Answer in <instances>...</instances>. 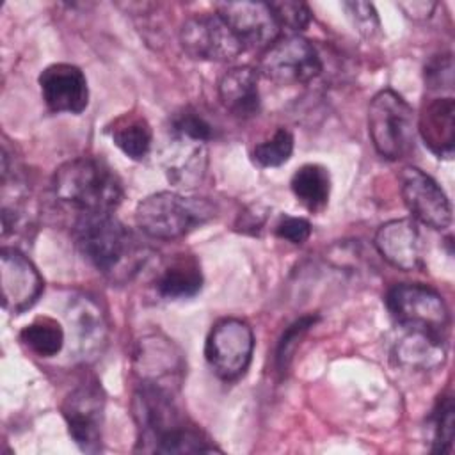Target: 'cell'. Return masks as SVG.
I'll return each mask as SVG.
<instances>
[{
    "mask_svg": "<svg viewBox=\"0 0 455 455\" xmlns=\"http://www.w3.org/2000/svg\"><path fill=\"white\" fill-rule=\"evenodd\" d=\"M139 444L153 453H212L220 451L176 405L174 391L139 384L133 402Z\"/></svg>",
    "mask_w": 455,
    "mask_h": 455,
    "instance_id": "cell-1",
    "label": "cell"
},
{
    "mask_svg": "<svg viewBox=\"0 0 455 455\" xmlns=\"http://www.w3.org/2000/svg\"><path fill=\"white\" fill-rule=\"evenodd\" d=\"M75 242L82 256L114 281H128L146 261V247L112 213H82Z\"/></svg>",
    "mask_w": 455,
    "mask_h": 455,
    "instance_id": "cell-2",
    "label": "cell"
},
{
    "mask_svg": "<svg viewBox=\"0 0 455 455\" xmlns=\"http://www.w3.org/2000/svg\"><path fill=\"white\" fill-rule=\"evenodd\" d=\"M53 192L80 213H112L123 199L119 176L94 156L64 162L53 174Z\"/></svg>",
    "mask_w": 455,
    "mask_h": 455,
    "instance_id": "cell-3",
    "label": "cell"
},
{
    "mask_svg": "<svg viewBox=\"0 0 455 455\" xmlns=\"http://www.w3.org/2000/svg\"><path fill=\"white\" fill-rule=\"evenodd\" d=\"M213 215L208 201L162 190L144 197L135 210L139 229L156 240H176L204 224Z\"/></svg>",
    "mask_w": 455,
    "mask_h": 455,
    "instance_id": "cell-4",
    "label": "cell"
},
{
    "mask_svg": "<svg viewBox=\"0 0 455 455\" xmlns=\"http://www.w3.org/2000/svg\"><path fill=\"white\" fill-rule=\"evenodd\" d=\"M368 133L377 153L400 160L414 148L416 121L412 107L393 89L379 91L368 107Z\"/></svg>",
    "mask_w": 455,
    "mask_h": 455,
    "instance_id": "cell-5",
    "label": "cell"
},
{
    "mask_svg": "<svg viewBox=\"0 0 455 455\" xmlns=\"http://www.w3.org/2000/svg\"><path fill=\"white\" fill-rule=\"evenodd\" d=\"M386 307L393 320L407 331H419L443 338L450 323L446 302L435 290L425 284H395L386 293Z\"/></svg>",
    "mask_w": 455,
    "mask_h": 455,
    "instance_id": "cell-6",
    "label": "cell"
},
{
    "mask_svg": "<svg viewBox=\"0 0 455 455\" xmlns=\"http://www.w3.org/2000/svg\"><path fill=\"white\" fill-rule=\"evenodd\" d=\"M259 73L277 85H300L322 73V59L309 39L284 36L265 48Z\"/></svg>",
    "mask_w": 455,
    "mask_h": 455,
    "instance_id": "cell-7",
    "label": "cell"
},
{
    "mask_svg": "<svg viewBox=\"0 0 455 455\" xmlns=\"http://www.w3.org/2000/svg\"><path fill=\"white\" fill-rule=\"evenodd\" d=\"M254 334L240 318H222L213 323L204 343V357L222 380L238 379L251 364Z\"/></svg>",
    "mask_w": 455,
    "mask_h": 455,
    "instance_id": "cell-8",
    "label": "cell"
},
{
    "mask_svg": "<svg viewBox=\"0 0 455 455\" xmlns=\"http://www.w3.org/2000/svg\"><path fill=\"white\" fill-rule=\"evenodd\" d=\"M180 44L190 59L210 62H229L245 52L242 41L219 12L187 18L180 28Z\"/></svg>",
    "mask_w": 455,
    "mask_h": 455,
    "instance_id": "cell-9",
    "label": "cell"
},
{
    "mask_svg": "<svg viewBox=\"0 0 455 455\" xmlns=\"http://www.w3.org/2000/svg\"><path fill=\"white\" fill-rule=\"evenodd\" d=\"M62 416L75 444L85 453L101 450L105 395L96 380L78 384L62 402Z\"/></svg>",
    "mask_w": 455,
    "mask_h": 455,
    "instance_id": "cell-10",
    "label": "cell"
},
{
    "mask_svg": "<svg viewBox=\"0 0 455 455\" xmlns=\"http://www.w3.org/2000/svg\"><path fill=\"white\" fill-rule=\"evenodd\" d=\"M400 194L416 220L439 231L450 228V199L432 176L412 165L403 167L400 172Z\"/></svg>",
    "mask_w": 455,
    "mask_h": 455,
    "instance_id": "cell-11",
    "label": "cell"
},
{
    "mask_svg": "<svg viewBox=\"0 0 455 455\" xmlns=\"http://www.w3.org/2000/svg\"><path fill=\"white\" fill-rule=\"evenodd\" d=\"M133 368L139 377V384H149L169 391H178L183 373L185 361L178 347L162 334H149L140 339Z\"/></svg>",
    "mask_w": 455,
    "mask_h": 455,
    "instance_id": "cell-12",
    "label": "cell"
},
{
    "mask_svg": "<svg viewBox=\"0 0 455 455\" xmlns=\"http://www.w3.org/2000/svg\"><path fill=\"white\" fill-rule=\"evenodd\" d=\"M0 284L2 306L11 315L30 309L44 290L39 270L23 252L12 247H2L0 251Z\"/></svg>",
    "mask_w": 455,
    "mask_h": 455,
    "instance_id": "cell-13",
    "label": "cell"
},
{
    "mask_svg": "<svg viewBox=\"0 0 455 455\" xmlns=\"http://www.w3.org/2000/svg\"><path fill=\"white\" fill-rule=\"evenodd\" d=\"M217 12L247 48H268L279 39L281 25L267 2H220Z\"/></svg>",
    "mask_w": 455,
    "mask_h": 455,
    "instance_id": "cell-14",
    "label": "cell"
},
{
    "mask_svg": "<svg viewBox=\"0 0 455 455\" xmlns=\"http://www.w3.org/2000/svg\"><path fill=\"white\" fill-rule=\"evenodd\" d=\"M37 82L44 105L55 114H82L89 105L87 78L75 64H50Z\"/></svg>",
    "mask_w": 455,
    "mask_h": 455,
    "instance_id": "cell-15",
    "label": "cell"
},
{
    "mask_svg": "<svg viewBox=\"0 0 455 455\" xmlns=\"http://www.w3.org/2000/svg\"><path fill=\"white\" fill-rule=\"evenodd\" d=\"M66 320L71 329L76 357L94 361L107 341V320L100 304L89 295H75L68 302Z\"/></svg>",
    "mask_w": 455,
    "mask_h": 455,
    "instance_id": "cell-16",
    "label": "cell"
},
{
    "mask_svg": "<svg viewBox=\"0 0 455 455\" xmlns=\"http://www.w3.org/2000/svg\"><path fill=\"white\" fill-rule=\"evenodd\" d=\"M379 254L403 272L423 267V238L412 219H393L384 222L373 238Z\"/></svg>",
    "mask_w": 455,
    "mask_h": 455,
    "instance_id": "cell-17",
    "label": "cell"
},
{
    "mask_svg": "<svg viewBox=\"0 0 455 455\" xmlns=\"http://www.w3.org/2000/svg\"><path fill=\"white\" fill-rule=\"evenodd\" d=\"M162 164L171 183L181 188H192L199 185L206 172V142L171 133L162 151Z\"/></svg>",
    "mask_w": 455,
    "mask_h": 455,
    "instance_id": "cell-18",
    "label": "cell"
},
{
    "mask_svg": "<svg viewBox=\"0 0 455 455\" xmlns=\"http://www.w3.org/2000/svg\"><path fill=\"white\" fill-rule=\"evenodd\" d=\"M455 100L439 96L428 100L418 119V132L425 146L439 158H451L455 146Z\"/></svg>",
    "mask_w": 455,
    "mask_h": 455,
    "instance_id": "cell-19",
    "label": "cell"
},
{
    "mask_svg": "<svg viewBox=\"0 0 455 455\" xmlns=\"http://www.w3.org/2000/svg\"><path fill=\"white\" fill-rule=\"evenodd\" d=\"M219 100L235 117L249 119L259 112L258 73L249 66H236L226 71L219 82Z\"/></svg>",
    "mask_w": 455,
    "mask_h": 455,
    "instance_id": "cell-20",
    "label": "cell"
},
{
    "mask_svg": "<svg viewBox=\"0 0 455 455\" xmlns=\"http://www.w3.org/2000/svg\"><path fill=\"white\" fill-rule=\"evenodd\" d=\"M156 291L169 299H190L203 288V272L199 261L194 256L180 254L176 256L156 277Z\"/></svg>",
    "mask_w": 455,
    "mask_h": 455,
    "instance_id": "cell-21",
    "label": "cell"
},
{
    "mask_svg": "<svg viewBox=\"0 0 455 455\" xmlns=\"http://www.w3.org/2000/svg\"><path fill=\"white\" fill-rule=\"evenodd\" d=\"M395 355L402 366L428 371L444 363L446 348L443 338L428 332L407 331V334L396 343Z\"/></svg>",
    "mask_w": 455,
    "mask_h": 455,
    "instance_id": "cell-22",
    "label": "cell"
},
{
    "mask_svg": "<svg viewBox=\"0 0 455 455\" xmlns=\"http://www.w3.org/2000/svg\"><path fill=\"white\" fill-rule=\"evenodd\" d=\"M112 142L132 160L148 156L153 142V130L142 114L126 112L108 126Z\"/></svg>",
    "mask_w": 455,
    "mask_h": 455,
    "instance_id": "cell-23",
    "label": "cell"
},
{
    "mask_svg": "<svg viewBox=\"0 0 455 455\" xmlns=\"http://www.w3.org/2000/svg\"><path fill=\"white\" fill-rule=\"evenodd\" d=\"M290 188L304 208L309 212H320L329 203L331 174L320 164H304L293 172Z\"/></svg>",
    "mask_w": 455,
    "mask_h": 455,
    "instance_id": "cell-24",
    "label": "cell"
},
{
    "mask_svg": "<svg viewBox=\"0 0 455 455\" xmlns=\"http://www.w3.org/2000/svg\"><path fill=\"white\" fill-rule=\"evenodd\" d=\"M20 339L36 355L53 357L64 347V329L57 320L39 316L21 329Z\"/></svg>",
    "mask_w": 455,
    "mask_h": 455,
    "instance_id": "cell-25",
    "label": "cell"
},
{
    "mask_svg": "<svg viewBox=\"0 0 455 455\" xmlns=\"http://www.w3.org/2000/svg\"><path fill=\"white\" fill-rule=\"evenodd\" d=\"M293 153V135L286 128H277L274 135L254 146L252 156L261 167H279Z\"/></svg>",
    "mask_w": 455,
    "mask_h": 455,
    "instance_id": "cell-26",
    "label": "cell"
},
{
    "mask_svg": "<svg viewBox=\"0 0 455 455\" xmlns=\"http://www.w3.org/2000/svg\"><path fill=\"white\" fill-rule=\"evenodd\" d=\"M453 398L443 395L432 412V453H450L453 448Z\"/></svg>",
    "mask_w": 455,
    "mask_h": 455,
    "instance_id": "cell-27",
    "label": "cell"
},
{
    "mask_svg": "<svg viewBox=\"0 0 455 455\" xmlns=\"http://www.w3.org/2000/svg\"><path fill=\"white\" fill-rule=\"evenodd\" d=\"M316 322V316L313 315H306V316H300L299 320H295L281 336L277 347H275V366L279 371H284L291 359H293V354L300 343V339L306 336V332L315 325Z\"/></svg>",
    "mask_w": 455,
    "mask_h": 455,
    "instance_id": "cell-28",
    "label": "cell"
},
{
    "mask_svg": "<svg viewBox=\"0 0 455 455\" xmlns=\"http://www.w3.org/2000/svg\"><path fill=\"white\" fill-rule=\"evenodd\" d=\"M169 133L183 135L199 142H208L213 137L212 124L196 110L183 108L171 117Z\"/></svg>",
    "mask_w": 455,
    "mask_h": 455,
    "instance_id": "cell-29",
    "label": "cell"
},
{
    "mask_svg": "<svg viewBox=\"0 0 455 455\" xmlns=\"http://www.w3.org/2000/svg\"><path fill=\"white\" fill-rule=\"evenodd\" d=\"M270 7L281 25V28H288L293 32L304 30L311 21V11L304 2H291V0H281V2H270Z\"/></svg>",
    "mask_w": 455,
    "mask_h": 455,
    "instance_id": "cell-30",
    "label": "cell"
},
{
    "mask_svg": "<svg viewBox=\"0 0 455 455\" xmlns=\"http://www.w3.org/2000/svg\"><path fill=\"white\" fill-rule=\"evenodd\" d=\"M348 20L355 27V30L364 37H373L380 32L379 14L370 2H343L341 4Z\"/></svg>",
    "mask_w": 455,
    "mask_h": 455,
    "instance_id": "cell-31",
    "label": "cell"
},
{
    "mask_svg": "<svg viewBox=\"0 0 455 455\" xmlns=\"http://www.w3.org/2000/svg\"><path fill=\"white\" fill-rule=\"evenodd\" d=\"M425 84L430 91L451 89L453 85V62L451 55H435L425 66Z\"/></svg>",
    "mask_w": 455,
    "mask_h": 455,
    "instance_id": "cell-32",
    "label": "cell"
},
{
    "mask_svg": "<svg viewBox=\"0 0 455 455\" xmlns=\"http://www.w3.org/2000/svg\"><path fill=\"white\" fill-rule=\"evenodd\" d=\"M274 233L277 238L286 240L290 243L300 245L304 243L311 235V224L304 217H293V215H283L277 224L274 226Z\"/></svg>",
    "mask_w": 455,
    "mask_h": 455,
    "instance_id": "cell-33",
    "label": "cell"
},
{
    "mask_svg": "<svg viewBox=\"0 0 455 455\" xmlns=\"http://www.w3.org/2000/svg\"><path fill=\"white\" fill-rule=\"evenodd\" d=\"M263 224H265V215H261L258 208H252V210L240 215V219L236 222V228L242 229L243 233L256 235L261 229Z\"/></svg>",
    "mask_w": 455,
    "mask_h": 455,
    "instance_id": "cell-34",
    "label": "cell"
},
{
    "mask_svg": "<svg viewBox=\"0 0 455 455\" xmlns=\"http://www.w3.org/2000/svg\"><path fill=\"white\" fill-rule=\"evenodd\" d=\"M398 5L412 20H427L435 7V4H432V2H402Z\"/></svg>",
    "mask_w": 455,
    "mask_h": 455,
    "instance_id": "cell-35",
    "label": "cell"
}]
</instances>
